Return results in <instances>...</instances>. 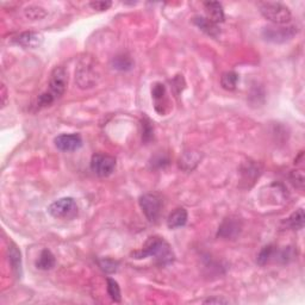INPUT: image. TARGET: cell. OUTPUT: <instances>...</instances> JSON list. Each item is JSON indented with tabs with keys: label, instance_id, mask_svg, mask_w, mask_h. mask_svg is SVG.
Wrapping results in <instances>:
<instances>
[{
	"label": "cell",
	"instance_id": "22",
	"mask_svg": "<svg viewBox=\"0 0 305 305\" xmlns=\"http://www.w3.org/2000/svg\"><path fill=\"white\" fill-rule=\"evenodd\" d=\"M106 282H107V293L109 296H110V298L114 300V302L119 303L120 300H122V296H120V288L118 282L115 279H112V278H107Z\"/></svg>",
	"mask_w": 305,
	"mask_h": 305
},
{
	"label": "cell",
	"instance_id": "18",
	"mask_svg": "<svg viewBox=\"0 0 305 305\" xmlns=\"http://www.w3.org/2000/svg\"><path fill=\"white\" fill-rule=\"evenodd\" d=\"M239 82V74L235 71H225L221 77V85L222 87L227 91H234Z\"/></svg>",
	"mask_w": 305,
	"mask_h": 305
},
{
	"label": "cell",
	"instance_id": "16",
	"mask_svg": "<svg viewBox=\"0 0 305 305\" xmlns=\"http://www.w3.org/2000/svg\"><path fill=\"white\" fill-rule=\"evenodd\" d=\"M56 260L54 254L49 249H43L41 252L39 259L36 260V267L41 271H50L54 268Z\"/></svg>",
	"mask_w": 305,
	"mask_h": 305
},
{
	"label": "cell",
	"instance_id": "27",
	"mask_svg": "<svg viewBox=\"0 0 305 305\" xmlns=\"http://www.w3.org/2000/svg\"><path fill=\"white\" fill-rule=\"evenodd\" d=\"M290 179H291V182L293 185H295L297 188H299V190H303L304 188V173L303 171H293L291 173V175H290Z\"/></svg>",
	"mask_w": 305,
	"mask_h": 305
},
{
	"label": "cell",
	"instance_id": "6",
	"mask_svg": "<svg viewBox=\"0 0 305 305\" xmlns=\"http://www.w3.org/2000/svg\"><path fill=\"white\" fill-rule=\"evenodd\" d=\"M116 159L107 154H94L91 159V169L94 174L100 178L110 176L115 172Z\"/></svg>",
	"mask_w": 305,
	"mask_h": 305
},
{
	"label": "cell",
	"instance_id": "15",
	"mask_svg": "<svg viewBox=\"0 0 305 305\" xmlns=\"http://www.w3.org/2000/svg\"><path fill=\"white\" fill-rule=\"evenodd\" d=\"M9 261L17 278H21L22 271H23L22 268V255L21 250L18 249V247L14 243H11L9 247Z\"/></svg>",
	"mask_w": 305,
	"mask_h": 305
},
{
	"label": "cell",
	"instance_id": "28",
	"mask_svg": "<svg viewBox=\"0 0 305 305\" xmlns=\"http://www.w3.org/2000/svg\"><path fill=\"white\" fill-rule=\"evenodd\" d=\"M55 99H56V98L52 96L50 92H44L39 97V100H37V103H39V105L41 107H44V106H49V105L54 103Z\"/></svg>",
	"mask_w": 305,
	"mask_h": 305
},
{
	"label": "cell",
	"instance_id": "2",
	"mask_svg": "<svg viewBox=\"0 0 305 305\" xmlns=\"http://www.w3.org/2000/svg\"><path fill=\"white\" fill-rule=\"evenodd\" d=\"M100 78L99 68L97 61L92 58H84L79 62V66L75 70V80L80 88H89L97 85Z\"/></svg>",
	"mask_w": 305,
	"mask_h": 305
},
{
	"label": "cell",
	"instance_id": "25",
	"mask_svg": "<svg viewBox=\"0 0 305 305\" xmlns=\"http://www.w3.org/2000/svg\"><path fill=\"white\" fill-rule=\"evenodd\" d=\"M47 12L44 11V9L39 6H30L25 10V16L29 18V20L32 21H37V20H42L43 17H46Z\"/></svg>",
	"mask_w": 305,
	"mask_h": 305
},
{
	"label": "cell",
	"instance_id": "13",
	"mask_svg": "<svg viewBox=\"0 0 305 305\" xmlns=\"http://www.w3.org/2000/svg\"><path fill=\"white\" fill-rule=\"evenodd\" d=\"M204 10L206 18L211 21L214 24H220L224 22V10L221 3L218 2H208L204 3Z\"/></svg>",
	"mask_w": 305,
	"mask_h": 305
},
{
	"label": "cell",
	"instance_id": "12",
	"mask_svg": "<svg viewBox=\"0 0 305 305\" xmlns=\"http://www.w3.org/2000/svg\"><path fill=\"white\" fill-rule=\"evenodd\" d=\"M152 97L155 103V110L159 112L160 115H165L167 112V91L164 84L161 82H155L152 87Z\"/></svg>",
	"mask_w": 305,
	"mask_h": 305
},
{
	"label": "cell",
	"instance_id": "20",
	"mask_svg": "<svg viewBox=\"0 0 305 305\" xmlns=\"http://www.w3.org/2000/svg\"><path fill=\"white\" fill-rule=\"evenodd\" d=\"M112 67L117 70L127 71L130 70L134 67V62L131 58L127 55H117L116 58L112 60Z\"/></svg>",
	"mask_w": 305,
	"mask_h": 305
},
{
	"label": "cell",
	"instance_id": "23",
	"mask_svg": "<svg viewBox=\"0 0 305 305\" xmlns=\"http://www.w3.org/2000/svg\"><path fill=\"white\" fill-rule=\"evenodd\" d=\"M199 155L197 153H193V152H188L184 154V156L180 159V167L186 169V171H190V163L193 164V166L198 165L199 163Z\"/></svg>",
	"mask_w": 305,
	"mask_h": 305
},
{
	"label": "cell",
	"instance_id": "21",
	"mask_svg": "<svg viewBox=\"0 0 305 305\" xmlns=\"http://www.w3.org/2000/svg\"><path fill=\"white\" fill-rule=\"evenodd\" d=\"M276 253H277V249L273 244L265 246L261 250H260L257 261L260 266H265L266 263H268L271 260H272V258H274Z\"/></svg>",
	"mask_w": 305,
	"mask_h": 305
},
{
	"label": "cell",
	"instance_id": "29",
	"mask_svg": "<svg viewBox=\"0 0 305 305\" xmlns=\"http://www.w3.org/2000/svg\"><path fill=\"white\" fill-rule=\"evenodd\" d=\"M111 5H112L111 2H91L89 3V6H91L93 10H97V11H106L110 9Z\"/></svg>",
	"mask_w": 305,
	"mask_h": 305
},
{
	"label": "cell",
	"instance_id": "24",
	"mask_svg": "<svg viewBox=\"0 0 305 305\" xmlns=\"http://www.w3.org/2000/svg\"><path fill=\"white\" fill-rule=\"evenodd\" d=\"M98 263H99L100 268L103 270L105 273H109V274L117 272L118 266H119L118 261H116V260H114V259H109V258L100 259L99 261H98Z\"/></svg>",
	"mask_w": 305,
	"mask_h": 305
},
{
	"label": "cell",
	"instance_id": "5",
	"mask_svg": "<svg viewBox=\"0 0 305 305\" xmlns=\"http://www.w3.org/2000/svg\"><path fill=\"white\" fill-rule=\"evenodd\" d=\"M140 208L145 213L147 220L152 223H155L160 218L161 210H163V201L159 195L153 193H146L140 197Z\"/></svg>",
	"mask_w": 305,
	"mask_h": 305
},
{
	"label": "cell",
	"instance_id": "7",
	"mask_svg": "<svg viewBox=\"0 0 305 305\" xmlns=\"http://www.w3.org/2000/svg\"><path fill=\"white\" fill-rule=\"evenodd\" d=\"M297 33V28L295 26H267L263 29L262 35L266 41L273 43H284L286 41L292 40Z\"/></svg>",
	"mask_w": 305,
	"mask_h": 305
},
{
	"label": "cell",
	"instance_id": "3",
	"mask_svg": "<svg viewBox=\"0 0 305 305\" xmlns=\"http://www.w3.org/2000/svg\"><path fill=\"white\" fill-rule=\"evenodd\" d=\"M258 6L260 13H261L266 20L272 22L274 25L288 24L292 20L291 11H290L288 6L281 3L265 2L259 3Z\"/></svg>",
	"mask_w": 305,
	"mask_h": 305
},
{
	"label": "cell",
	"instance_id": "9",
	"mask_svg": "<svg viewBox=\"0 0 305 305\" xmlns=\"http://www.w3.org/2000/svg\"><path fill=\"white\" fill-rule=\"evenodd\" d=\"M242 231V222L237 217H228L222 222L217 231V236L222 239L232 240Z\"/></svg>",
	"mask_w": 305,
	"mask_h": 305
},
{
	"label": "cell",
	"instance_id": "17",
	"mask_svg": "<svg viewBox=\"0 0 305 305\" xmlns=\"http://www.w3.org/2000/svg\"><path fill=\"white\" fill-rule=\"evenodd\" d=\"M193 23L197 25L202 31H204L205 33H208V35L212 37H216L218 35V32H220L217 24L212 23V22L209 21L206 17H194Z\"/></svg>",
	"mask_w": 305,
	"mask_h": 305
},
{
	"label": "cell",
	"instance_id": "14",
	"mask_svg": "<svg viewBox=\"0 0 305 305\" xmlns=\"http://www.w3.org/2000/svg\"><path fill=\"white\" fill-rule=\"evenodd\" d=\"M187 220H188V213L186 211V209L178 208L173 212L169 213V216L167 218V225L169 229L182 228L187 223Z\"/></svg>",
	"mask_w": 305,
	"mask_h": 305
},
{
	"label": "cell",
	"instance_id": "26",
	"mask_svg": "<svg viewBox=\"0 0 305 305\" xmlns=\"http://www.w3.org/2000/svg\"><path fill=\"white\" fill-rule=\"evenodd\" d=\"M154 135V128L152 125L149 118L145 117L142 120V140L145 142H149L153 138Z\"/></svg>",
	"mask_w": 305,
	"mask_h": 305
},
{
	"label": "cell",
	"instance_id": "1",
	"mask_svg": "<svg viewBox=\"0 0 305 305\" xmlns=\"http://www.w3.org/2000/svg\"><path fill=\"white\" fill-rule=\"evenodd\" d=\"M131 257L134 259H146L148 257H153L155 259V262L161 267L171 265L175 259L174 252L169 246V243L159 236L149 237L146 241L142 249L134 252Z\"/></svg>",
	"mask_w": 305,
	"mask_h": 305
},
{
	"label": "cell",
	"instance_id": "19",
	"mask_svg": "<svg viewBox=\"0 0 305 305\" xmlns=\"http://www.w3.org/2000/svg\"><path fill=\"white\" fill-rule=\"evenodd\" d=\"M286 224L292 230H300L304 227V210L298 209L296 212H293L288 220Z\"/></svg>",
	"mask_w": 305,
	"mask_h": 305
},
{
	"label": "cell",
	"instance_id": "8",
	"mask_svg": "<svg viewBox=\"0 0 305 305\" xmlns=\"http://www.w3.org/2000/svg\"><path fill=\"white\" fill-rule=\"evenodd\" d=\"M68 85V73L63 67H55L49 80V92L55 98H60L66 92Z\"/></svg>",
	"mask_w": 305,
	"mask_h": 305
},
{
	"label": "cell",
	"instance_id": "10",
	"mask_svg": "<svg viewBox=\"0 0 305 305\" xmlns=\"http://www.w3.org/2000/svg\"><path fill=\"white\" fill-rule=\"evenodd\" d=\"M54 143L61 152H74L81 148L82 138L79 134H62L55 137Z\"/></svg>",
	"mask_w": 305,
	"mask_h": 305
},
{
	"label": "cell",
	"instance_id": "4",
	"mask_svg": "<svg viewBox=\"0 0 305 305\" xmlns=\"http://www.w3.org/2000/svg\"><path fill=\"white\" fill-rule=\"evenodd\" d=\"M48 212L58 220H73L78 214V205L71 197L60 198L49 205Z\"/></svg>",
	"mask_w": 305,
	"mask_h": 305
},
{
	"label": "cell",
	"instance_id": "30",
	"mask_svg": "<svg viewBox=\"0 0 305 305\" xmlns=\"http://www.w3.org/2000/svg\"><path fill=\"white\" fill-rule=\"evenodd\" d=\"M204 304H221V303H228V300L225 299H222V298H209V299H205Z\"/></svg>",
	"mask_w": 305,
	"mask_h": 305
},
{
	"label": "cell",
	"instance_id": "11",
	"mask_svg": "<svg viewBox=\"0 0 305 305\" xmlns=\"http://www.w3.org/2000/svg\"><path fill=\"white\" fill-rule=\"evenodd\" d=\"M44 36L37 31H25L12 39V42L23 48H39L43 43Z\"/></svg>",
	"mask_w": 305,
	"mask_h": 305
}]
</instances>
